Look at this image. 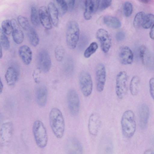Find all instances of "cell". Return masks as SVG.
<instances>
[{
  "mask_svg": "<svg viewBox=\"0 0 154 154\" xmlns=\"http://www.w3.org/2000/svg\"><path fill=\"white\" fill-rule=\"evenodd\" d=\"M49 122L52 132L58 138L60 139L63 136L65 123L63 114L58 109L54 108L49 114Z\"/></svg>",
  "mask_w": 154,
  "mask_h": 154,
  "instance_id": "cell-1",
  "label": "cell"
},
{
  "mask_svg": "<svg viewBox=\"0 0 154 154\" xmlns=\"http://www.w3.org/2000/svg\"><path fill=\"white\" fill-rule=\"evenodd\" d=\"M121 125L122 134L125 137L129 138L134 134L136 128L134 114L131 110L125 111L121 119Z\"/></svg>",
  "mask_w": 154,
  "mask_h": 154,
  "instance_id": "cell-2",
  "label": "cell"
},
{
  "mask_svg": "<svg viewBox=\"0 0 154 154\" xmlns=\"http://www.w3.org/2000/svg\"><path fill=\"white\" fill-rule=\"evenodd\" d=\"M80 29L78 23L71 20L67 23L66 30V41L68 47L74 49L78 43L79 37Z\"/></svg>",
  "mask_w": 154,
  "mask_h": 154,
  "instance_id": "cell-3",
  "label": "cell"
},
{
  "mask_svg": "<svg viewBox=\"0 0 154 154\" xmlns=\"http://www.w3.org/2000/svg\"><path fill=\"white\" fill-rule=\"evenodd\" d=\"M32 131L35 143L40 148H44L47 145L48 135L46 128L40 121H35L32 125Z\"/></svg>",
  "mask_w": 154,
  "mask_h": 154,
  "instance_id": "cell-4",
  "label": "cell"
},
{
  "mask_svg": "<svg viewBox=\"0 0 154 154\" xmlns=\"http://www.w3.org/2000/svg\"><path fill=\"white\" fill-rule=\"evenodd\" d=\"M79 80L80 89L83 95L85 97L89 96L93 89V82L90 74L86 71L81 72Z\"/></svg>",
  "mask_w": 154,
  "mask_h": 154,
  "instance_id": "cell-5",
  "label": "cell"
},
{
  "mask_svg": "<svg viewBox=\"0 0 154 154\" xmlns=\"http://www.w3.org/2000/svg\"><path fill=\"white\" fill-rule=\"evenodd\" d=\"M128 75L125 71L120 72L116 79V92L117 97L122 99L124 97L127 90Z\"/></svg>",
  "mask_w": 154,
  "mask_h": 154,
  "instance_id": "cell-6",
  "label": "cell"
},
{
  "mask_svg": "<svg viewBox=\"0 0 154 154\" xmlns=\"http://www.w3.org/2000/svg\"><path fill=\"white\" fill-rule=\"evenodd\" d=\"M67 102L70 114L73 116L77 115L80 110V101L79 96L75 90L71 89L68 91Z\"/></svg>",
  "mask_w": 154,
  "mask_h": 154,
  "instance_id": "cell-7",
  "label": "cell"
},
{
  "mask_svg": "<svg viewBox=\"0 0 154 154\" xmlns=\"http://www.w3.org/2000/svg\"><path fill=\"white\" fill-rule=\"evenodd\" d=\"M96 36L100 42L102 51L105 53L108 52L112 44L111 38L108 32L104 29H100L97 31Z\"/></svg>",
  "mask_w": 154,
  "mask_h": 154,
  "instance_id": "cell-8",
  "label": "cell"
},
{
  "mask_svg": "<svg viewBox=\"0 0 154 154\" xmlns=\"http://www.w3.org/2000/svg\"><path fill=\"white\" fill-rule=\"evenodd\" d=\"M38 57L40 69L45 73L49 72L51 68V61L47 51L43 49L40 50L38 53Z\"/></svg>",
  "mask_w": 154,
  "mask_h": 154,
  "instance_id": "cell-9",
  "label": "cell"
},
{
  "mask_svg": "<svg viewBox=\"0 0 154 154\" xmlns=\"http://www.w3.org/2000/svg\"><path fill=\"white\" fill-rule=\"evenodd\" d=\"M95 74L97 89L98 92H101L103 90L106 78V69L103 64L100 63L97 65Z\"/></svg>",
  "mask_w": 154,
  "mask_h": 154,
  "instance_id": "cell-10",
  "label": "cell"
},
{
  "mask_svg": "<svg viewBox=\"0 0 154 154\" xmlns=\"http://www.w3.org/2000/svg\"><path fill=\"white\" fill-rule=\"evenodd\" d=\"M66 154H83V148L79 140L75 137H71L67 140L66 144Z\"/></svg>",
  "mask_w": 154,
  "mask_h": 154,
  "instance_id": "cell-11",
  "label": "cell"
},
{
  "mask_svg": "<svg viewBox=\"0 0 154 154\" xmlns=\"http://www.w3.org/2000/svg\"><path fill=\"white\" fill-rule=\"evenodd\" d=\"M13 132V126L11 122L3 124L0 129V137L2 142L8 143L11 141Z\"/></svg>",
  "mask_w": 154,
  "mask_h": 154,
  "instance_id": "cell-12",
  "label": "cell"
},
{
  "mask_svg": "<svg viewBox=\"0 0 154 154\" xmlns=\"http://www.w3.org/2000/svg\"><path fill=\"white\" fill-rule=\"evenodd\" d=\"M138 114L140 127L142 129H145L147 126L149 117L148 106L145 103L141 104L139 107Z\"/></svg>",
  "mask_w": 154,
  "mask_h": 154,
  "instance_id": "cell-13",
  "label": "cell"
},
{
  "mask_svg": "<svg viewBox=\"0 0 154 154\" xmlns=\"http://www.w3.org/2000/svg\"><path fill=\"white\" fill-rule=\"evenodd\" d=\"M101 125V120L99 115L96 113L92 114L88 122V130L89 133L94 136L97 135Z\"/></svg>",
  "mask_w": 154,
  "mask_h": 154,
  "instance_id": "cell-14",
  "label": "cell"
},
{
  "mask_svg": "<svg viewBox=\"0 0 154 154\" xmlns=\"http://www.w3.org/2000/svg\"><path fill=\"white\" fill-rule=\"evenodd\" d=\"M119 57L121 63L124 65L131 64L133 60V54L131 50L126 46L121 47L119 50Z\"/></svg>",
  "mask_w": 154,
  "mask_h": 154,
  "instance_id": "cell-15",
  "label": "cell"
},
{
  "mask_svg": "<svg viewBox=\"0 0 154 154\" xmlns=\"http://www.w3.org/2000/svg\"><path fill=\"white\" fill-rule=\"evenodd\" d=\"M99 0H86L84 2L85 10L84 16L85 19H91L93 14L98 10Z\"/></svg>",
  "mask_w": 154,
  "mask_h": 154,
  "instance_id": "cell-16",
  "label": "cell"
},
{
  "mask_svg": "<svg viewBox=\"0 0 154 154\" xmlns=\"http://www.w3.org/2000/svg\"><path fill=\"white\" fill-rule=\"evenodd\" d=\"M38 13L40 21L43 26L47 29H51L52 24L47 8L45 6L40 7Z\"/></svg>",
  "mask_w": 154,
  "mask_h": 154,
  "instance_id": "cell-17",
  "label": "cell"
},
{
  "mask_svg": "<svg viewBox=\"0 0 154 154\" xmlns=\"http://www.w3.org/2000/svg\"><path fill=\"white\" fill-rule=\"evenodd\" d=\"M48 98V91L46 87L41 85L37 88L36 92V99L38 105L44 107L46 105Z\"/></svg>",
  "mask_w": 154,
  "mask_h": 154,
  "instance_id": "cell-18",
  "label": "cell"
},
{
  "mask_svg": "<svg viewBox=\"0 0 154 154\" xmlns=\"http://www.w3.org/2000/svg\"><path fill=\"white\" fill-rule=\"evenodd\" d=\"M12 28V36L14 41L17 44H20L23 41L24 34L20 29L19 25L16 20L14 19L11 20Z\"/></svg>",
  "mask_w": 154,
  "mask_h": 154,
  "instance_id": "cell-19",
  "label": "cell"
},
{
  "mask_svg": "<svg viewBox=\"0 0 154 154\" xmlns=\"http://www.w3.org/2000/svg\"><path fill=\"white\" fill-rule=\"evenodd\" d=\"M113 145L111 139L105 137L101 140L99 146V154H112Z\"/></svg>",
  "mask_w": 154,
  "mask_h": 154,
  "instance_id": "cell-20",
  "label": "cell"
},
{
  "mask_svg": "<svg viewBox=\"0 0 154 154\" xmlns=\"http://www.w3.org/2000/svg\"><path fill=\"white\" fill-rule=\"evenodd\" d=\"M19 73L18 70L13 66L9 67L7 69L5 75L6 82L9 86L14 85L18 80Z\"/></svg>",
  "mask_w": 154,
  "mask_h": 154,
  "instance_id": "cell-21",
  "label": "cell"
},
{
  "mask_svg": "<svg viewBox=\"0 0 154 154\" xmlns=\"http://www.w3.org/2000/svg\"><path fill=\"white\" fill-rule=\"evenodd\" d=\"M18 53L24 63L29 64L32 59V52L30 48L26 45H22L19 48Z\"/></svg>",
  "mask_w": 154,
  "mask_h": 154,
  "instance_id": "cell-22",
  "label": "cell"
},
{
  "mask_svg": "<svg viewBox=\"0 0 154 154\" xmlns=\"http://www.w3.org/2000/svg\"><path fill=\"white\" fill-rule=\"evenodd\" d=\"M139 54L143 63L148 66H151L152 59L148 49L144 46H141L139 49Z\"/></svg>",
  "mask_w": 154,
  "mask_h": 154,
  "instance_id": "cell-23",
  "label": "cell"
},
{
  "mask_svg": "<svg viewBox=\"0 0 154 154\" xmlns=\"http://www.w3.org/2000/svg\"><path fill=\"white\" fill-rule=\"evenodd\" d=\"M48 7V11L51 21L54 26L57 27L58 26L59 22L58 10L53 2L49 3Z\"/></svg>",
  "mask_w": 154,
  "mask_h": 154,
  "instance_id": "cell-24",
  "label": "cell"
},
{
  "mask_svg": "<svg viewBox=\"0 0 154 154\" xmlns=\"http://www.w3.org/2000/svg\"><path fill=\"white\" fill-rule=\"evenodd\" d=\"M104 23L108 26L114 29L119 28L121 26L120 20L116 17L106 15L103 18Z\"/></svg>",
  "mask_w": 154,
  "mask_h": 154,
  "instance_id": "cell-25",
  "label": "cell"
},
{
  "mask_svg": "<svg viewBox=\"0 0 154 154\" xmlns=\"http://www.w3.org/2000/svg\"><path fill=\"white\" fill-rule=\"evenodd\" d=\"M27 35L31 44L34 47L37 46L39 43V38L34 29L31 26L27 31Z\"/></svg>",
  "mask_w": 154,
  "mask_h": 154,
  "instance_id": "cell-26",
  "label": "cell"
},
{
  "mask_svg": "<svg viewBox=\"0 0 154 154\" xmlns=\"http://www.w3.org/2000/svg\"><path fill=\"white\" fill-rule=\"evenodd\" d=\"M140 79L137 75L134 76L131 79L130 84V90L133 96L137 95L139 90Z\"/></svg>",
  "mask_w": 154,
  "mask_h": 154,
  "instance_id": "cell-27",
  "label": "cell"
},
{
  "mask_svg": "<svg viewBox=\"0 0 154 154\" xmlns=\"http://www.w3.org/2000/svg\"><path fill=\"white\" fill-rule=\"evenodd\" d=\"M31 20L32 24L36 26L39 25V19L38 13L36 8L33 6L31 8Z\"/></svg>",
  "mask_w": 154,
  "mask_h": 154,
  "instance_id": "cell-28",
  "label": "cell"
},
{
  "mask_svg": "<svg viewBox=\"0 0 154 154\" xmlns=\"http://www.w3.org/2000/svg\"><path fill=\"white\" fill-rule=\"evenodd\" d=\"M154 15L152 14H148L145 15L142 24L143 27L148 29L153 24Z\"/></svg>",
  "mask_w": 154,
  "mask_h": 154,
  "instance_id": "cell-29",
  "label": "cell"
},
{
  "mask_svg": "<svg viewBox=\"0 0 154 154\" xmlns=\"http://www.w3.org/2000/svg\"><path fill=\"white\" fill-rule=\"evenodd\" d=\"M98 48L97 43L95 42H92L87 48L84 52V56L86 58H88L94 54Z\"/></svg>",
  "mask_w": 154,
  "mask_h": 154,
  "instance_id": "cell-30",
  "label": "cell"
},
{
  "mask_svg": "<svg viewBox=\"0 0 154 154\" xmlns=\"http://www.w3.org/2000/svg\"><path fill=\"white\" fill-rule=\"evenodd\" d=\"M54 52L56 60L59 62L62 61L65 54V50L63 47L61 45H57L55 48Z\"/></svg>",
  "mask_w": 154,
  "mask_h": 154,
  "instance_id": "cell-31",
  "label": "cell"
},
{
  "mask_svg": "<svg viewBox=\"0 0 154 154\" xmlns=\"http://www.w3.org/2000/svg\"><path fill=\"white\" fill-rule=\"evenodd\" d=\"M145 15V13L142 11L140 12L136 15L133 21L134 27L138 28L142 25Z\"/></svg>",
  "mask_w": 154,
  "mask_h": 154,
  "instance_id": "cell-32",
  "label": "cell"
},
{
  "mask_svg": "<svg viewBox=\"0 0 154 154\" xmlns=\"http://www.w3.org/2000/svg\"><path fill=\"white\" fill-rule=\"evenodd\" d=\"M2 28L5 34L9 35L11 34L13 30L11 21L8 20H3L2 23Z\"/></svg>",
  "mask_w": 154,
  "mask_h": 154,
  "instance_id": "cell-33",
  "label": "cell"
},
{
  "mask_svg": "<svg viewBox=\"0 0 154 154\" xmlns=\"http://www.w3.org/2000/svg\"><path fill=\"white\" fill-rule=\"evenodd\" d=\"M0 44L6 50L8 49L10 47V42L8 38L0 28Z\"/></svg>",
  "mask_w": 154,
  "mask_h": 154,
  "instance_id": "cell-34",
  "label": "cell"
},
{
  "mask_svg": "<svg viewBox=\"0 0 154 154\" xmlns=\"http://www.w3.org/2000/svg\"><path fill=\"white\" fill-rule=\"evenodd\" d=\"M17 20L19 24L25 30L27 31L31 27L28 19L24 16L19 15Z\"/></svg>",
  "mask_w": 154,
  "mask_h": 154,
  "instance_id": "cell-35",
  "label": "cell"
},
{
  "mask_svg": "<svg viewBox=\"0 0 154 154\" xmlns=\"http://www.w3.org/2000/svg\"><path fill=\"white\" fill-rule=\"evenodd\" d=\"M58 5L60 13L62 15L65 14L68 10V6L66 1L58 0L55 1Z\"/></svg>",
  "mask_w": 154,
  "mask_h": 154,
  "instance_id": "cell-36",
  "label": "cell"
},
{
  "mask_svg": "<svg viewBox=\"0 0 154 154\" xmlns=\"http://www.w3.org/2000/svg\"><path fill=\"white\" fill-rule=\"evenodd\" d=\"M123 11L125 15L127 17L130 16L133 11V6L129 2H125L123 5Z\"/></svg>",
  "mask_w": 154,
  "mask_h": 154,
  "instance_id": "cell-37",
  "label": "cell"
},
{
  "mask_svg": "<svg viewBox=\"0 0 154 154\" xmlns=\"http://www.w3.org/2000/svg\"><path fill=\"white\" fill-rule=\"evenodd\" d=\"M111 0H99L98 10L102 11L106 9L111 5Z\"/></svg>",
  "mask_w": 154,
  "mask_h": 154,
  "instance_id": "cell-38",
  "label": "cell"
},
{
  "mask_svg": "<svg viewBox=\"0 0 154 154\" xmlns=\"http://www.w3.org/2000/svg\"><path fill=\"white\" fill-rule=\"evenodd\" d=\"M149 92L151 97L154 99V78L152 77L150 78L149 81Z\"/></svg>",
  "mask_w": 154,
  "mask_h": 154,
  "instance_id": "cell-39",
  "label": "cell"
},
{
  "mask_svg": "<svg viewBox=\"0 0 154 154\" xmlns=\"http://www.w3.org/2000/svg\"><path fill=\"white\" fill-rule=\"evenodd\" d=\"M125 37V35L124 32L122 31H120L117 32L115 35L116 39L118 42L123 40L124 39Z\"/></svg>",
  "mask_w": 154,
  "mask_h": 154,
  "instance_id": "cell-40",
  "label": "cell"
},
{
  "mask_svg": "<svg viewBox=\"0 0 154 154\" xmlns=\"http://www.w3.org/2000/svg\"><path fill=\"white\" fill-rule=\"evenodd\" d=\"M67 4L68 9L70 11H72L73 9L75 4V1L72 0H67L66 1Z\"/></svg>",
  "mask_w": 154,
  "mask_h": 154,
  "instance_id": "cell-41",
  "label": "cell"
},
{
  "mask_svg": "<svg viewBox=\"0 0 154 154\" xmlns=\"http://www.w3.org/2000/svg\"><path fill=\"white\" fill-rule=\"evenodd\" d=\"M154 24L152 26L149 32V36L150 38L152 39H154Z\"/></svg>",
  "mask_w": 154,
  "mask_h": 154,
  "instance_id": "cell-42",
  "label": "cell"
},
{
  "mask_svg": "<svg viewBox=\"0 0 154 154\" xmlns=\"http://www.w3.org/2000/svg\"><path fill=\"white\" fill-rule=\"evenodd\" d=\"M143 154H154V152L152 149H148L145 151Z\"/></svg>",
  "mask_w": 154,
  "mask_h": 154,
  "instance_id": "cell-43",
  "label": "cell"
},
{
  "mask_svg": "<svg viewBox=\"0 0 154 154\" xmlns=\"http://www.w3.org/2000/svg\"><path fill=\"white\" fill-rule=\"evenodd\" d=\"M3 89V85L0 78V94L2 93Z\"/></svg>",
  "mask_w": 154,
  "mask_h": 154,
  "instance_id": "cell-44",
  "label": "cell"
},
{
  "mask_svg": "<svg viewBox=\"0 0 154 154\" xmlns=\"http://www.w3.org/2000/svg\"><path fill=\"white\" fill-rule=\"evenodd\" d=\"M2 56V45L0 44V58H1Z\"/></svg>",
  "mask_w": 154,
  "mask_h": 154,
  "instance_id": "cell-45",
  "label": "cell"
},
{
  "mask_svg": "<svg viewBox=\"0 0 154 154\" xmlns=\"http://www.w3.org/2000/svg\"><path fill=\"white\" fill-rule=\"evenodd\" d=\"M141 1L143 3H147L149 1L148 0H141Z\"/></svg>",
  "mask_w": 154,
  "mask_h": 154,
  "instance_id": "cell-46",
  "label": "cell"
}]
</instances>
